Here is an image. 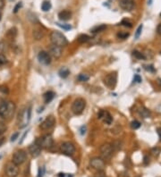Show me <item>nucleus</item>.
Returning a JSON list of instances; mask_svg holds the SVG:
<instances>
[{"instance_id":"17","label":"nucleus","mask_w":161,"mask_h":177,"mask_svg":"<svg viewBox=\"0 0 161 177\" xmlns=\"http://www.w3.org/2000/svg\"><path fill=\"white\" fill-rule=\"evenodd\" d=\"M15 112V104L12 101H8V106L7 113L5 115V119H10L14 116Z\"/></svg>"},{"instance_id":"11","label":"nucleus","mask_w":161,"mask_h":177,"mask_svg":"<svg viewBox=\"0 0 161 177\" xmlns=\"http://www.w3.org/2000/svg\"><path fill=\"white\" fill-rule=\"evenodd\" d=\"M19 174L18 166L14 163H10L6 166V175L8 177H16Z\"/></svg>"},{"instance_id":"4","label":"nucleus","mask_w":161,"mask_h":177,"mask_svg":"<svg viewBox=\"0 0 161 177\" xmlns=\"http://www.w3.org/2000/svg\"><path fill=\"white\" fill-rule=\"evenodd\" d=\"M86 106V102L83 99H77L73 101L72 105V111L74 114H80Z\"/></svg>"},{"instance_id":"37","label":"nucleus","mask_w":161,"mask_h":177,"mask_svg":"<svg viewBox=\"0 0 161 177\" xmlns=\"http://www.w3.org/2000/svg\"><path fill=\"white\" fill-rule=\"evenodd\" d=\"M7 131V126L4 123H0V136L2 134H4V133Z\"/></svg>"},{"instance_id":"50","label":"nucleus","mask_w":161,"mask_h":177,"mask_svg":"<svg viewBox=\"0 0 161 177\" xmlns=\"http://www.w3.org/2000/svg\"><path fill=\"white\" fill-rule=\"evenodd\" d=\"M4 123V117L0 114V123Z\"/></svg>"},{"instance_id":"22","label":"nucleus","mask_w":161,"mask_h":177,"mask_svg":"<svg viewBox=\"0 0 161 177\" xmlns=\"http://www.w3.org/2000/svg\"><path fill=\"white\" fill-rule=\"evenodd\" d=\"M107 29V25L105 24H100V25H98V26H95L93 28L90 30V31L92 33H99V32H101L103 30H105Z\"/></svg>"},{"instance_id":"6","label":"nucleus","mask_w":161,"mask_h":177,"mask_svg":"<svg viewBox=\"0 0 161 177\" xmlns=\"http://www.w3.org/2000/svg\"><path fill=\"white\" fill-rule=\"evenodd\" d=\"M60 151L66 156H73L75 152V147L72 142H63L60 146Z\"/></svg>"},{"instance_id":"55","label":"nucleus","mask_w":161,"mask_h":177,"mask_svg":"<svg viewBox=\"0 0 161 177\" xmlns=\"http://www.w3.org/2000/svg\"><path fill=\"white\" fill-rule=\"evenodd\" d=\"M0 20H1V13H0Z\"/></svg>"},{"instance_id":"52","label":"nucleus","mask_w":161,"mask_h":177,"mask_svg":"<svg viewBox=\"0 0 161 177\" xmlns=\"http://www.w3.org/2000/svg\"><path fill=\"white\" fill-rule=\"evenodd\" d=\"M158 133L159 135V138H160L161 140V129H158Z\"/></svg>"},{"instance_id":"12","label":"nucleus","mask_w":161,"mask_h":177,"mask_svg":"<svg viewBox=\"0 0 161 177\" xmlns=\"http://www.w3.org/2000/svg\"><path fill=\"white\" fill-rule=\"evenodd\" d=\"M38 60L40 64L48 65L51 63V57L50 55L46 51H40L38 55Z\"/></svg>"},{"instance_id":"10","label":"nucleus","mask_w":161,"mask_h":177,"mask_svg":"<svg viewBox=\"0 0 161 177\" xmlns=\"http://www.w3.org/2000/svg\"><path fill=\"white\" fill-rule=\"evenodd\" d=\"M55 124H56V119H55V117H54L53 115H49V116H48V117L41 123L40 128H41L42 130L47 131V130H50L51 128L54 127Z\"/></svg>"},{"instance_id":"43","label":"nucleus","mask_w":161,"mask_h":177,"mask_svg":"<svg viewBox=\"0 0 161 177\" xmlns=\"http://www.w3.org/2000/svg\"><path fill=\"white\" fill-rule=\"evenodd\" d=\"M95 177H107V176H106V175H105V173H104L103 171H99V172L96 174Z\"/></svg>"},{"instance_id":"39","label":"nucleus","mask_w":161,"mask_h":177,"mask_svg":"<svg viewBox=\"0 0 161 177\" xmlns=\"http://www.w3.org/2000/svg\"><path fill=\"white\" fill-rule=\"evenodd\" d=\"M19 134H20L19 133H15L14 134L11 136V142H15V141L18 139V137H19Z\"/></svg>"},{"instance_id":"33","label":"nucleus","mask_w":161,"mask_h":177,"mask_svg":"<svg viewBox=\"0 0 161 177\" xmlns=\"http://www.w3.org/2000/svg\"><path fill=\"white\" fill-rule=\"evenodd\" d=\"M121 24H122L123 26H125V27H128V28H131V27L132 26V21H130L129 20H127V19L123 20L122 22H121Z\"/></svg>"},{"instance_id":"47","label":"nucleus","mask_w":161,"mask_h":177,"mask_svg":"<svg viewBox=\"0 0 161 177\" xmlns=\"http://www.w3.org/2000/svg\"><path fill=\"white\" fill-rule=\"evenodd\" d=\"M157 32L159 36H161V23H159L157 27Z\"/></svg>"},{"instance_id":"30","label":"nucleus","mask_w":161,"mask_h":177,"mask_svg":"<svg viewBox=\"0 0 161 177\" xmlns=\"http://www.w3.org/2000/svg\"><path fill=\"white\" fill-rule=\"evenodd\" d=\"M78 81H80V82H87L90 77H89L87 74H84V73H80L79 74V76H78Z\"/></svg>"},{"instance_id":"35","label":"nucleus","mask_w":161,"mask_h":177,"mask_svg":"<svg viewBox=\"0 0 161 177\" xmlns=\"http://www.w3.org/2000/svg\"><path fill=\"white\" fill-rule=\"evenodd\" d=\"M128 36H129V33H127V32H119V33L117 34V38L125 40V39H127Z\"/></svg>"},{"instance_id":"28","label":"nucleus","mask_w":161,"mask_h":177,"mask_svg":"<svg viewBox=\"0 0 161 177\" xmlns=\"http://www.w3.org/2000/svg\"><path fill=\"white\" fill-rule=\"evenodd\" d=\"M122 142H120V141H116V142H112L111 143V146H112V148L114 149V151L115 150H119V149H122Z\"/></svg>"},{"instance_id":"16","label":"nucleus","mask_w":161,"mask_h":177,"mask_svg":"<svg viewBox=\"0 0 161 177\" xmlns=\"http://www.w3.org/2000/svg\"><path fill=\"white\" fill-rule=\"evenodd\" d=\"M48 54L50 55V57H53L54 58L58 59V58H59V57L62 56V49H61L60 47L53 45L49 49V53Z\"/></svg>"},{"instance_id":"7","label":"nucleus","mask_w":161,"mask_h":177,"mask_svg":"<svg viewBox=\"0 0 161 177\" xmlns=\"http://www.w3.org/2000/svg\"><path fill=\"white\" fill-rule=\"evenodd\" d=\"M114 153V149L110 143H104L100 147V155L104 159L110 158Z\"/></svg>"},{"instance_id":"45","label":"nucleus","mask_w":161,"mask_h":177,"mask_svg":"<svg viewBox=\"0 0 161 177\" xmlns=\"http://www.w3.org/2000/svg\"><path fill=\"white\" fill-rule=\"evenodd\" d=\"M44 171H45L44 167H40V168L39 169V177H42V176H43Z\"/></svg>"},{"instance_id":"44","label":"nucleus","mask_w":161,"mask_h":177,"mask_svg":"<svg viewBox=\"0 0 161 177\" xmlns=\"http://www.w3.org/2000/svg\"><path fill=\"white\" fill-rule=\"evenodd\" d=\"M21 7H22V2L18 3V4L15 6V9H14V13H17V12H18V10H19V8H21Z\"/></svg>"},{"instance_id":"13","label":"nucleus","mask_w":161,"mask_h":177,"mask_svg":"<svg viewBox=\"0 0 161 177\" xmlns=\"http://www.w3.org/2000/svg\"><path fill=\"white\" fill-rule=\"evenodd\" d=\"M98 118L102 120L107 124H111L112 122H113V118H112L111 114L106 110H100L98 113Z\"/></svg>"},{"instance_id":"36","label":"nucleus","mask_w":161,"mask_h":177,"mask_svg":"<svg viewBox=\"0 0 161 177\" xmlns=\"http://www.w3.org/2000/svg\"><path fill=\"white\" fill-rule=\"evenodd\" d=\"M6 48H7V44L4 41H1L0 42V54H3L6 50Z\"/></svg>"},{"instance_id":"34","label":"nucleus","mask_w":161,"mask_h":177,"mask_svg":"<svg viewBox=\"0 0 161 177\" xmlns=\"http://www.w3.org/2000/svg\"><path fill=\"white\" fill-rule=\"evenodd\" d=\"M7 63V59L6 56L3 54H0V66L5 65Z\"/></svg>"},{"instance_id":"40","label":"nucleus","mask_w":161,"mask_h":177,"mask_svg":"<svg viewBox=\"0 0 161 177\" xmlns=\"http://www.w3.org/2000/svg\"><path fill=\"white\" fill-rule=\"evenodd\" d=\"M133 82H136V83H140V82H141V78H140V75H138V74L134 75Z\"/></svg>"},{"instance_id":"9","label":"nucleus","mask_w":161,"mask_h":177,"mask_svg":"<svg viewBox=\"0 0 161 177\" xmlns=\"http://www.w3.org/2000/svg\"><path fill=\"white\" fill-rule=\"evenodd\" d=\"M117 77L116 73H109L104 78V83L109 89H114L117 85Z\"/></svg>"},{"instance_id":"15","label":"nucleus","mask_w":161,"mask_h":177,"mask_svg":"<svg viewBox=\"0 0 161 177\" xmlns=\"http://www.w3.org/2000/svg\"><path fill=\"white\" fill-rule=\"evenodd\" d=\"M29 152L33 157H38L41 153V148L37 144L36 142H34L29 146Z\"/></svg>"},{"instance_id":"2","label":"nucleus","mask_w":161,"mask_h":177,"mask_svg":"<svg viewBox=\"0 0 161 177\" xmlns=\"http://www.w3.org/2000/svg\"><path fill=\"white\" fill-rule=\"evenodd\" d=\"M30 114H31L30 107H27L22 110V113L19 114V118H18V126L19 127L23 128L28 125L30 120Z\"/></svg>"},{"instance_id":"32","label":"nucleus","mask_w":161,"mask_h":177,"mask_svg":"<svg viewBox=\"0 0 161 177\" xmlns=\"http://www.w3.org/2000/svg\"><path fill=\"white\" fill-rule=\"evenodd\" d=\"M131 127L132 129H134V130H136V129H139L140 127V123L139 121H132V123H131Z\"/></svg>"},{"instance_id":"19","label":"nucleus","mask_w":161,"mask_h":177,"mask_svg":"<svg viewBox=\"0 0 161 177\" xmlns=\"http://www.w3.org/2000/svg\"><path fill=\"white\" fill-rule=\"evenodd\" d=\"M55 98V93L53 91H48L43 95V99H44L45 103L48 104L49 102H51L52 100Z\"/></svg>"},{"instance_id":"29","label":"nucleus","mask_w":161,"mask_h":177,"mask_svg":"<svg viewBox=\"0 0 161 177\" xmlns=\"http://www.w3.org/2000/svg\"><path fill=\"white\" fill-rule=\"evenodd\" d=\"M132 56L135 57V58H137V59H144L145 58L144 55L142 53L139 52V51H137V50H134L132 52Z\"/></svg>"},{"instance_id":"49","label":"nucleus","mask_w":161,"mask_h":177,"mask_svg":"<svg viewBox=\"0 0 161 177\" xmlns=\"http://www.w3.org/2000/svg\"><path fill=\"white\" fill-rule=\"evenodd\" d=\"M27 133H28V131H27V132H26V133H25L23 134V136H22V140H21V142H20V143H22V142H23V140H24V138H25V136L27 135Z\"/></svg>"},{"instance_id":"24","label":"nucleus","mask_w":161,"mask_h":177,"mask_svg":"<svg viewBox=\"0 0 161 177\" xmlns=\"http://www.w3.org/2000/svg\"><path fill=\"white\" fill-rule=\"evenodd\" d=\"M69 73H70V72H69V70H68L67 68H66V67L61 68V69L59 70V72H58L59 76L63 79L66 78V77L69 75Z\"/></svg>"},{"instance_id":"1","label":"nucleus","mask_w":161,"mask_h":177,"mask_svg":"<svg viewBox=\"0 0 161 177\" xmlns=\"http://www.w3.org/2000/svg\"><path fill=\"white\" fill-rule=\"evenodd\" d=\"M50 40L53 45L58 46V47H66L67 45V40H66V36L64 35L63 33L59 32L58 30H54L52 31L50 34Z\"/></svg>"},{"instance_id":"56","label":"nucleus","mask_w":161,"mask_h":177,"mask_svg":"<svg viewBox=\"0 0 161 177\" xmlns=\"http://www.w3.org/2000/svg\"><path fill=\"white\" fill-rule=\"evenodd\" d=\"M160 17H161V13H160Z\"/></svg>"},{"instance_id":"23","label":"nucleus","mask_w":161,"mask_h":177,"mask_svg":"<svg viewBox=\"0 0 161 177\" xmlns=\"http://www.w3.org/2000/svg\"><path fill=\"white\" fill-rule=\"evenodd\" d=\"M51 7L52 6L50 1L45 0V1H43L42 5H41V9H42L43 12H48V11H49L51 9Z\"/></svg>"},{"instance_id":"53","label":"nucleus","mask_w":161,"mask_h":177,"mask_svg":"<svg viewBox=\"0 0 161 177\" xmlns=\"http://www.w3.org/2000/svg\"><path fill=\"white\" fill-rule=\"evenodd\" d=\"M144 164H145V165L148 164V156H145V157H144Z\"/></svg>"},{"instance_id":"48","label":"nucleus","mask_w":161,"mask_h":177,"mask_svg":"<svg viewBox=\"0 0 161 177\" xmlns=\"http://www.w3.org/2000/svg\"><path fill=\"white\" fill-rule=\"evenodd\" d=\"M5 7V1L4 0H0V11Z\"/></svg>"},{"instance_id":"54","label":"nucleus","mask_w":161,"mask_h":177,"mask_svg":"<svg viewBox=\"0 0 161 177\" xmlns=\"http://www.w3.org/2000/svg\"><path fill=\"white\" fill-rule=\"evenodd\" d=\"M159 87H160V89H161V79H159Z\"/></svg>"},{"instance_id":"46","label":"nucleus","mask_w":161,"mask_h":177,"mask_svg":"<svg viewBox=\"0 0 161 177\" xmlns=\"http://www.w3.org/2000/svg\"><path fill=\"white\" fill-rule=\"evenodd\" d=\"M145 68H146L147 71H150V72H154V71H155L152 65H148V66H146Z\"/></svg>"},{"instance_id":"5","label":"nucleus","mask_w":161,"mask_h":177,"mask_svg":"<svg viewBox=\"0 0 161 177\" xmlns=\"http://www.w3.org/2000/svg\"><path fill=\"white\" fill-rule=\"evenodd\" d=\"M26 158H27V154L24 150L22 149L17 150L13 156V163L16 165H20L26 161Z\"/></svg>"},{"instance_id":"27","label":"nucleus","mask_w":161,"mask_h":177,"mask_svg":"<svg viewBox=\"0 0 161 177\" xmlns=\"http://www.w3.org/2000/svg\"><path fill=\"white\" fill-rule=\"evenodd\" d=\"M140 114L142 116V117H144V118H148V117H150V112L146 109L145 107H141L140 109Z\"/></svg>"},{"instance_id":"21","label":"nucleus","mask_w":161,"mask_h":177,"mask_svg":"<svg viewBox=\"0 0 161 177\" xmlns=\"http://www.w3.org/2000/svg\"><path fill=\"white\" fill-rule=\"evenodd\" d=\"M8 106V101H3L2 103H0V114L4 117L5 119V115L7 113Z\"/></svg>"},{"instance_id":"20","label":"nucleus","mask_w":161,"mask_h":177,"mask_svg":"<svg viewBox=\"0 0 161 177\" xmlns=\"http://www.w3.org/2000/svg\"><path fill=\"white\" fill-rule=\"evenodd\" d=\"M33 37L36 40H40L44 37V31L40 29H36L33 30Z\"/></svg>"},{"instance_id":"3","label":"nucleus","mask_w":161,"mask_h":177,"mask_svg":"<svg viewBox=\"0 0 161 177\" xmlns=\"http://www.w3.org/2000/svg\"><path fill=\"white\" fill-rule=\"evenodd\" d=\"M41 149H50L54 144V140L50 134H45L42 137L39 138L35 142Z\"/></svg>"},{"instance_id":"38","label":"nucleus","mask_w":161,"mask_h":177,"mask_svg":"<svg viewBox=\"0 0 161 177\" xmlns=\"http://www.w3.org/2000/svg\"><path fill=\"white\" fill-rule=\"evenodd\" d=\"M58 25L59 27H61L62 29L66 30H71V29H72V27H71V25H70V24H59V23H58Z\"/></svg>"},{"instance_id":"18","label":"nucleus","mask_w":161,"mask_h":177,"mask_svg":"<svg viewBox=\"0 0 161 177\" xmlns=\"http://www.w3.org/2000/svg\"><path fill=\"white\" fill-rule=\"evenodd\" d=\"M58 17L61 21H68L72 17V13L68 10H63L58 14Z\"/></svg>"},{"instance_id":"14","label":"nucleus","mask_w":161,"mask_h":177,"mask_svg":"<svg viewBox=\"0 0 161 177\" xmlns=\"http://www.w3.org/2000/svg\"><path fill=\"white\" fill-rule=\"evenodd\" d=\"M119 6L125 11H132L134 7L133 0H119Z\"/></svg>"},{"instance_id":"25","label":"nucleus","mask_w":161,"mask_h":177,"mask_svg":"<svg viewBox=\"0 0 161 177\" xmlns=\"http://www.w3.org/2000/svg\"><path fill=\"white\" fill-rule=\"evenodd\" d=\"M16 35H17V29L15 28V27H13V28H11L10 30H8L7 33V36L8 38L15 39Z\"/></svg>"},{"instance_id":"26","label":"nucleus","mask_w":161,"mask_h":177,"mask_svg":"<svg viewBox=\"0 0 161 177\" xmlns=\"http://www.w3.org/2000/svg\"><path fill=\"white\" fill-rule=\"evenodd\" d=\"M90 40V38L87 34H80V35L78 37V39H77L78 42L80 43L88 42Z\"/></svg>"},{"instance_id":"41","label":"nucleus","mask_w":161,"mask_h":177,"mask_svg":"<svg viewBox=\"0 0 161 177\" xmlns=\"http://www.w3.org/2000/svg\"><path fill=\"white\" fill-rule=\"evenodd\" d=\"M152 154H153L154 156H159V152H160V149H158V148H155V149H153L152 150Z\"/></svg>"},{"instance_id":"8","label":"nucleus","mask_w":161,"mask_h":177,"mask_svg":"<svg viewBox=\"0 0 161 177\" xmlns=\"http://www.w3.org/2000/svg\"><path fill=\"white\" fill-rule=\"evenodd\" d=\"M90 165L92 168L98 171H103L105 168V161L101 157H93L90 159Z\"/></svg>"},{"instance_id":"42","label":"nucleus","mask_w":161,"mask_h":177,"mask_svg":"<svg viewBox=\"0 0 161 177\" xmlns=\"http://www.w3.org/2000/svg\"><path fill=\"white\" fill-rule=\"evenodd\" d=\"M58 177H73L72 174H64V173H60L58 174Z\"/></svg>"},{"instance_id":"31","label":"nucleus","mask_w":161,"mask_h":177,"mask_svg":"<svg viewBox=\"0 0 161 177\" xmlns=\"http://www.w3.org/2000/svg\"><path fill=\"white\" fill-rule=\"evenodd\" d=\"M142 28H143V25L142 24H140L138 29L136 30V32H135V35H134V38H135V40H137V39H139V37L140 36L141 34V30H142Z\"/></svg>"},{"instance_id":"51","label":"nucleus","mask_w":161,"mask_h":177,"mask_svg":"<svg viewBox=\"0 0 161 177\" xmlns=\"http://www.w3.org/2000/svg\"><path fill=\"white\" fill-rule=\"evenodd\" d=\"M4 141H5V138H1V139H0V146H1L2 144H3V142H4Z\"/></svg>"}]
</instances>
